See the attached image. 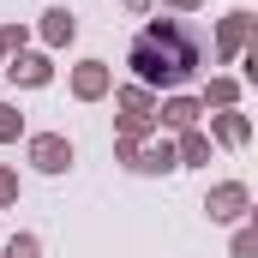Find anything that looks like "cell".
I'll return each instance as SVG.
<instances>
[{"label":"cell","instance_id":"cell-2","mask_svg":"<svg viewBox=\"0 0 258 258\" xmlns=\"http://www.w3.org/2000/svg\"><path fill=\"white\" fill-rule=\"evenodd\" d=\"M36 156H42V168H66V144H54V138L36 144Z\"/></svg>","mask_w":258,"mask_h":258},{"label":"cell","instance_id":"cell-3","mask_svg":"<svg viewBox=\"0 0 258 258\" xmlns=\"http://www.w3.org/2000/svg\"><path fill=\"white\" fill-rule=\"evenodd\" d=\"M234 204H240V192L228 186V192H216V216H234Z\"/></svg>","mask_w":258,"mask_h":258},{"label":"cell","instance_id":"cell-1","mask_svg":"<svg viewBox=\"0 0 258 258\" xmlns=\"http://www.w3.org/2000/svg\"><path fill=\"white\" fill-rule=\"evenodd\" d=\"M132 66H138L144 78L180 84V78H186V72L198 66V30H192V24H174V18L150 24V30L132 42Z\"/></svg>","mask_w":258,"mask_h":258}]
</instances>
